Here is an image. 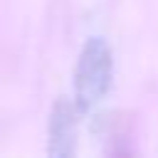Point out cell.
Wrapping results in <instances>:
<instances>
[{"mask_svg":"<svg viewBox=\"0 0 158 158\" xmlns=\"http://www.w3.org/2000/svg\"><path fill=\"white\" fill-rule=\"evenodd\" d=\"M111 74H114V59L109 44L101 37H91L84 44L74 72V104L79 114L89 111L96 101H101V96L109 91Z\"/></svg>","mask_w":158,"mask_h":158,"instance_id":"cell-1","label":"cell"},{"mask_svg":"<svg viewBox=\"0 0 158 158\" xmlns=\"http://www.w3.org/2000/svg\"><path fill=\"white\" fill-rule=\"evenodd\" d=\"M77 116L79 109L74 101L59 99L49 114V156H72L77 143Z\"/></svg>","mask_w":158,"mask_h":158,"instance_id":"cell-2","label":"cell"}]
</instances>
